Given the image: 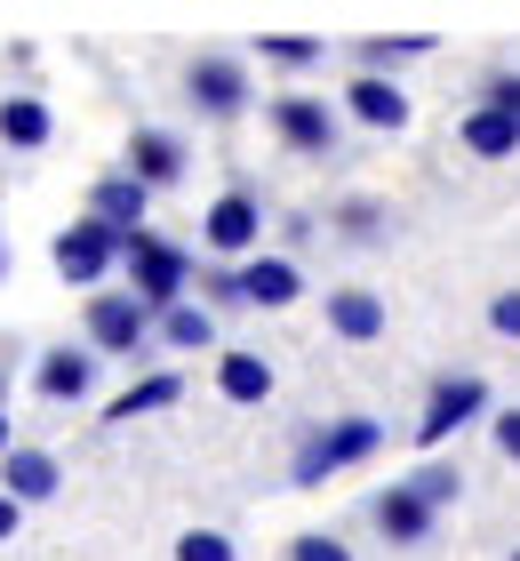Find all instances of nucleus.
<instances>
[{"label": "nucleus", "instance_id": "nucleus-1", "mask_svg": "<svg viewBox=\"0 0 520 561\" xmlns=\"http://www.w3.org/2000/svg\"><path fill=\"white\" fill-rule=\"evenodd\" d=\"M128 265V233L120 225H104V217H81V225H65L57 233V273L72 280V289H104V273Z\"/></svg>", "mask_w": 520, "mask_h": 561}, {"label": "nucleus", "instance_id": "nucleus-2", "mask_svg": "<svg viewBox=\"0 0 520 561\" xmlns=\"http://www.w3.org/2000/svg\"><path fill=\"white\" fill-rule=\"evenodd\" d=\"M185 280H193V265H185V249L176 241H161V233H128V289H137L152 313H161V305H176L185 297Z\"/></svg>", "mask_w": 520, "mask_h": 561}, {"label": "nucleus", "instance_id": "nucleus-3", "mask_svg": "<svg viewBox=\"0 0 520 561\" xmlns=\"http://www.w3.org/2000/svg\"><path fill=\"white\" fill-rule=\"evenodd\" d=\"M377 442H384V425H377V417H336L328 433H312V442L297 449V481L312 490V481H328V473L360 466V457H377Z\"/></svg>", "mask_w": 520, "mask_h": 561}, {"label": "nucleus", "instance_id": "nucleus-4", "mask_svg": "<svg viewBox=\"0 0 520 561\" xmlns=\"http://www.w3.org/2000/svg\"><path fill=\"white\" fill-rule=\"evenodd\" d=\"M152 321H161V313H152L137 289H96L89 297V345L96 353H137L152 337Z\"/></svg>", "mask_w": 520, "mask_h": 561}, {"label": "nucleus", "instance_id": "nucleus-5", "mask_svg": "<svg viewBox=\"0 0 520 561\" xmlns=\"http://www.w3.org/2000/svg\"><path fill=\"white\" fill-rule=\"evenodd\" d=\"M185 96L208 113V121H232V113H249L256 96H249V65L241 57H193L185 65Z\"/></svg>", "mask_w": 520, "mask_h": 561}, {"label": "nucleus", "instance_id": "nucleus-6", "mask_svg": "<svg viewBox=\"0 0 520 561\" xmlns=\"http://www.w3.org/2000/svg\"><path fill=\"white\" fill-rule=\"evenodd\" d=\"M488 410V386L481 377H440V386L425 393V417H416V449H440L457 425H473Z\"/></svg>", "mask_w": 520, "mask_h": 561}, {"label": "nucleus", "instance_id": "nucleus-7", "mask_svg": "<svg viewBox=\"0 0 520 561\" xmlns=\"http://www.w3.org/2000/svg\"><path fill=\"white\" fill-rule=\"evenodd\" d=\"M208 249H217V257H249L256 249V233H265V217H256V193L249 185H232V193H217L208 201Z\"/></svg>", "mask_w": 520, "mask_h": 561}, {"label": "nucleus", "instance_id": "nucleus-8", "mask_svg": "<svg viewBox=\"0 0 520 561\" xmlns=\"http://www.w3.org/2000/svg\"><path fill=\"white\" fill-rule=\"evenodd\" d=\"M273 129H280L289 152H328L336 145V113L321 96H273Z\"/></svg>", "mask_w": 520, "mask_h": 561}, {"label": "nucleus", "instance_id": "nucleus-9", "mask_svg": "<svg viewBox=\"0 0 520 561\" xmlns=\"http://www.w3.org/2000/svg\"><path fill=\"white\" fill-rule=\"evenodd\" d=\"M432 514H440V505L416 490V481H393V490H377V529H384L393 546H416V538L432 529Z\"/></svg>", "mask_w": 520, "mask_h": 561}, {"label": "nucleus", "instance_id": "nucleus-10", "mask_svg": "<svg viewBox=\"0 0 520 561\" xmlns=\"http://www.w3.org/2000/svg\"><path fill=\"white\" fill-rule=\"evenodd\" d=\"M345 105L360 129H408V96L384 81V72H353V89H345Z\"/></svg>", "mask_w": 520, "mask_h": 561}, {"label": "nucleus", "instance_id": "nucleus-11", "mask_svg": "<svg viewBox=\"0 0 520 561\" xmlns=\"http://www.w3.org/2000/svg\"><path fill=\"white\" fill-rule=\"evenodd\" d=\"M464 152H481V161H505V152H520V113L512 105H488V96H481V105L473 113H464Z\"/></svg>", "mask_w": 520, "mask_h": 561}, {"label": "nucleus", "instance_id": "nucleus-12", "mask_svg": "<svg viewBox=\"0 0 520 561\" xmlns=\"http://www.w3.org/2000/svg\"><path fill=\"white\" fill-rule=\"evenodd\" d=\"M145 176L137 169H120V176H96V185H89V217H104V225H120V233H137V225H145Z\"/></svg>", "mask_w": 520, "mask_h": 561}, {"label": "nucleus", "instance_id": "nucleus-13", "mask_svg": "<svg viewBox=\"0 0 520 561\" xmlns=\"http://www.w3.org/2000/svg\"><path fill=\"white\" fill-rule=\"evenodd\" d=\"M96 386V345H48L41 353V393L48 401H81Z\"/></svg>", "mask_w": 520, "mask_h": 561}, {"label": "nucleus", "instance_id": "nucleus-14", "mask_svg": "<svg viewBox=\"0 0 520 561\" xmlns=\"http://www.w3.org/2000/svg\"><path fill=\"white\" fill-rule=\"evenodd\" d=\"M241 297L249 305H289V297H304V273H297V257H241Z\"/></svg>", "mask_w": 520, "mask_h": 561}, {"label": "nucleus", "instance_id": "nucleus-15", "mask_svg": "<svg viewBox=\"0 0 520 561\" xmlns=\"http://www.w3.org/2000/svg\"><path fill=\"white\" fill-rule=\"evenodd\" d=\"M128 169H137L145 185H176V176H185V137L137 129V137H128Z\"/></svg>", "mask_w": 520, "mask_h": 561}, {"label": "nucleus", "instance_id": "nucleus-16", "mask_svg": "<svg viewBox=\"0 0 520 561\" xmlns=\"http://www.w3.org/2000/svg\"><path fill=\"white\" fill-rule=\"evenodd\" d=\"M0 490H16L24 505L57 497V457H48V449H9V457H0Z\"/></svg>", "mask_w": 520, "mask_h": 561}, {"label": "nucleus", "instance_id": "nucleus-17", "mask_svg": "<svg viewBox=\"0 0 520 561\" xmlns=\"http://www.w3.org/2000/svg\"><path fill=\"white\" fill-rule=\"evenodd\" d=\"M328 329H336V337H353V345L384 337V297H369V289H336V297H328Z\"/></svg>", "mask_w": 520, "mask_h": 561}, {"label": "nucleus", "instance_id": "nucleus-18", "mask_svg": "<svg viewBox=\"0 0 520 561\" xmlns=\"http://www.w3.org/2000/svg\"><path fill=\"white\" fill-rule=\"evenodd\" d=\"M217 393L241 401V410H256V401L273 393V362H265V353H224V362H217Z\"/></svg>", "mask_w": 520, "mask_h": 561}, {"label": "nucleus", "instance_id": "nucleus-19", "mask_svg": "<svg viewBox=\"0 0 520 561\" xmlns=\"http://www.w3.org/2000/svg\"><path fill=\"white\" fill-rule=\"evenodd\" d=\"M176 393H185V377H176V369H161V377H137L128 393H113V401H104V425H128V417H145V410H169Z\"/></svg>", "mask_w": 520, "mask_h": 561}, {"label": "nucleus", "instance_id": "nucleus-20", "mask_svg": "<svg viewBox=\"0 0 520 561\" xmlns=\"http://www.w3.org/2000/svg\"><path fill=\"white\" fill-rule=\"evenodd\" d=\"M152 329H161V345H176V353H208V345H217V321H208V305H185V297L161 305V321H152Z\"/></svg>", "mask_w": 520, "mask_h": 561}, {"label": "nucleus", "instance_id": "nucleus-21", "mask_svg": "<svg viewBox=\"0 0 520 561\" xmlns=\"http://www.w3.org/2000/svg\"><path fill=\"white\" fill-rule=\"evenodd\" d=\"M48 129H57V121H48L41 96H9V105H0V137H9L16 152H41V145H48Z\"/></svg>", "mask_w": 520, "mask_h": 561}, {"label": "nucleus", "instance_id": "nucleus-22", "mask_svg": "<svg viewBox=\"0 0 520 561\" xmlns=\"http://www.w3.org/2000/svg\"><path fill=\"white\" fill-rule=\"evenodd\" d=\"M432 48V33H384V41H360L353 48V72H393V65H416Z\"/></svg>", "mask_w": 520, "mask_h": 561}, {"label": "nucleus", "instance_id": "nucleus-23", "mask_svg": "<svg viewBox=\"0 0 520 561\" xmlns=\"http://www.w3.org/2000/svg\"><path fill=\"white\" fill-rule=\"evenodd\" d=\"M336 233H353V241H384V201L345 193V201H336Z\"/></svg>", "mask_w": 520, "mask_h": 561}, {"label": "nucleus", "instance_id": "nucleus-24", "mask_svg": "<svg viewBox=\"0 0 520 561\" xmlns=\"http://www.w3.org/2000/svg\"><path fill=\"white\" fill-rule=\"evenodd\" d=\"M256 57H273V65H321V41H312V33H265V41H256Z\"/></svg>", "mask_w": 520, "mask_h": 561}, {"label": "nucleus", "instance_id": "nucleus-25", "mask_svg": "<svg viewBox=\"0 0 520 561\" xmlns=\"http://www.w3.org/2000/svg\"><path fill=\"white\" fill-rule=\"evenodd\" d=\"M176 561H241V553H232L224 529H185V538H176Z\"/></svg>", "mask_w": 520, "mask_h": 561}, {"label": "nucleus", "instance_id": "nucleus-26", "mask_svg": "<svg viewBox=\"0 0 520 561\" xmlns=\"http://www.w3.org/2000/svg\"><path fill=\"white\" fill-rule=\"evenodd\" d=\"M289 561H353L345 538H328V529H304V538H289Z\"/></svg>", "mask_w": 520, "mask_h": 561}, {"label": "nucleus", "instance_id": "nucleus-27", "mask_svg": "<svg viewBox=\"0 0 520 561\" xmlns=\"http://www.w3.org/2000/svg\"><path fill=\"white\" fill-rule=\"evenodd\" d=\"M408 481H416V490H425V497H432V505H449V497H457V490H464V481H457V466H440V457H432V466H416V473H408Z\"/></svg>", "mask_w": 520, "mask_h": 561}, {"label": "nucleus", "instance_id": "nucleus-28", "mask_svg": "<svg viewBox=\"0 0 520 561\" xmlns=\"http://www.w3.org/2000/svg\"><path fill=\"white\" fill-rule=\"evenodd\" d=\"M488 329H497V337H520V289L488 297Z\"/></svg>", "mask_w": 520, "mask_h": 561}, {"label": "nucleus", "instance_id": "nucleus-29", "mask_svg": "<svg viewBox=\"0 0 520 561\" xmlns=\"http://www.w3.org/2000/svg\"><path fill=\"white\" fill-rule=\"evenodd\" d=\"M497 449L520 466V410H497Z\"/></svg>", "mask_w": 520, "mask_h": 561}, {"label": "nucleus", "instance_id": "nucleus-30", "mask_svg": "<svg viewBox=\"0 0 520 561\" xmlns=\"http://www.w3.org/2000/svg\"><path fill=\"white\" fill-rule=\"evenodd\" d=\"M16 514H24V497H16V490H0V538H16Z\"/></svg>", "mask_w": 520, "mask_h": 561}, {"label": "nucleus", "instance_id": "nucleus-31", "mask_svg": "<svg viewBox=\"0 0 520 561\" xmlns=\"http://www.w3.org/2000/svg\"><path fill=\"white\" fill-rule=\"evenodd\" d=\"M9 449H16V442H9V417H0V457H9Z\"/></svg>", "mask_w": 520, "mask_h": 561}, {"label": "nucleus", "instance_id": "nucleus-32", "mask_svg": "<svg viewBox=\"0 0 520 561\" xmlns=\"http://www.w3.org/2000/svg\"><path fill=\"white\" fill-rule=\"evenodd\" d=\"M0 265H9V249H0Z\"/></svg>", "mask_w": 520, "mask_h": 561}, {"label": "nucleus", "instance_id": "nucleus-33", "mask_svg": "<svg viewBox=\"0 0 520 561\" xmlns=\"http://www.w3.org/2000/svg\"><path fill=\"white\" fill-rule=\"evenodd\" d=\"M512 561H520V553H512Z\"/></svg>", "mask_w": 520, "mask_h": 561}]
</instances>
